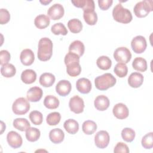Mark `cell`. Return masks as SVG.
I'll list each match as a JSON object with an SVG mask.
<instances>
[{
  "label": "cell",
  "instance_id": "cell-1",
  "mask_svg": "<svg viewBox=\"0 0 153 153\" xmlns=\"http://www.w3.org/2000/svg\"><path fill=\"white\" fill-rule=\"evenodd\" d=\"M79 57L73 53L69 52L66 54L64 59L66 66L68 74L72 77L78 76L81 72V67L79 64Z\"/></svg>",
  "mask_w": 153,
  "mask_h": 153
},
{
  "label": "cell",
  "instance_id": "cell-2",
  "mask_svg": "<svg viewBox=\"0 0 153 153\" xmlns=\"http://www.w3.org/2000/svg\"><path fill=\"white\" fill-rule=\"evenodd\" d=\"M53 42L50 39L47 37L41 38L38 42V59L43 62L50 60L53 54Z\"/></svg>",
  "mask_w": 153,
  "mask_h": 153
},
{
  "label": "cell",
  "instance_id": "cell-3",
  "mask_svg": "<svg viewBox=\"0 0 153 153\" xmlns=\"http://www.w3.org/2000/svg\"><path fill=\"white\" fill-rule=\"evenodd\" d=\"M112 16L116 22L123 24L130 23L133 19L130 11L123 7L121 4H118L114 7Z\"/></svg>",
  "mask_w": 153,
  "mask_h": 153
},
{
  "label": "cell",
  "instance_id": "cell-4",
  "mask_svg": "<svg viewBox=\"0 0 153 153\" xmlns=\"http://www.w3.org/2000/svg\"><path fill=\"white\" fill-rule=\"evenodd\" d=\"M117 82V79L111 74L105 73L98 76L94 79L95 86L97 89L104 91L113 87Z\"/></svg>",
  "mask_w": 153,
  "mask_h": 153
},
{
  "label": "cell",
  "instance_id": "cell-5",
  "mask_svg": "<svg viewBox=\"0 0 153 153\" xmlns=\"http://www.w3.org/2000/svg\"><path fill=\"white\" fill-rule=\"evenodd\" d=\"M153 1L152 0H145L137 2L133 8L135 16L139 18L145 17L153 10Z\"/></svg>",
  "mask_w": 153,
  "mask_h": 153
},
{
  "label": "cell",
  "instance_id": "cell-6",
  "mask_svg": "<svg viewBox=\"0 0 153 153\" xmlns=\"http://www.w3.org/2000/svg\"><path fill=\"white\" fill-rule=\"evenodd\" d=\"M30 109V104L29 100L25 97L17 98L13 103V112L18 115L26 114Z\"/></svg>",
  "mask_w": 153,
  "mask_h": 153
},
{
  "label": "cell",
  "instance_id": "cell-7",
  "mask_svg": "<svg viewBox=\"0 0 153 153\" xmlns=\"http://www.w3.org/2000/svg\"><path fill=\"white\" fill-rule=\"evenodd\" d=\"M114 58L118 63H127L131 59V54L130 50L125 47H121L117 48L114 53Z\"/></svg>",
  "mask_w": 153,
  "mask_h": 153
},
{
  "label": "cell",
  "instance_id": "cell-8",
  "mask_svg": "<svg viewBox=\"0 0 153 153\" xmlns=\"http://www.w3.org/2000/svg\"><path fill=\"white\" fill-rule=\"evenodd\" d=\"M131 47L133 51L136 54L143 53L147 47V43L145 37L141 35L134 37L131 41Z\"/></svg>",
  "mask_w": 153,
  "mask_h": 153
},
{
  "label": "cell",
  "instance_id": "cell-9",
  "mask_svg": "<svg viewBox=\"0 0 153 153\" xmlns=\"http://www.w3.org/2000/svg\"><path fill=\"white\" fill-rule=\"evenodd\" d=\"M110 137L109 133L105 130H100L94 136L96 146L100 149L105 148L109 145Z\"/></svg>",
  "mask_w": 153,
  "mask_h": 153
},
{
  "label": "cell",
  "instance_id": "cell-10",
  "mask_svg": "<svg viewBox=\"0 0 153 153\" xmlns=\"http://www.w3.org/2000/svg\"><path fill=\"white\" fill-rule=\"evenodd\" d=\"M69 106L71 111L75 114H81L84 111V102L81 97L76 95L70 99Z\"/></svg>",
  "mask_w": 153,
  "mask_h": 153
},
{
  "label": "cell",
  "instance_id": "cell-11",
  "mask_svg": "<svg viewBox=\"0 0 153 153\" xmlns=\"http://www.w3.org/2000/svg\"><path fill=\"white\" fill-rule=\"evenodd\" d=\"M65 13L64 8L62 5L60 4H54L52 6H51L48 11L47 14L48 16L54 20H59L61 19Z\"/></svg>",
  "mask_w": 153,
  "mask_h": 153
},
{
  "label": "cell",
  "instance_id": "cell-12",
  "mask_svg": "<svg viewBox=\"0 0 153 153\" xmlns=\"http://www.w3.org/2000/svg\"><path fill=\"white\" fill-rule=\"evenodd\" d=\"M7 140L8 145L14 149L20 148L23 143L22 136L16 131H10L7 135Z\"/></svg>",
  "mask_w": 153,
  "mask_h": 153
},
{
  "label": "cell",
  "instance_id": "cell-13",
  "mask_svg": "<svg viewBox=\"0 0 153 153\" xmlns=\"http://www.w3.org/2000/svg\"><path fill=\"white\" fill-rule=\"evenodd\" d=\"M114 115L118 119L123 120L128 117L129 111L127 106L123 103L116 104L112 109Z\"/></svg>",
  "mask_w": 153,
  "mask_h": 153
},
{
  "label": "cell",
  "instance_id": "cell-14",
  "mask_svg": "<svg viewBox=\"0 0 153 153\" xmlns=\"http://www.w3.org/2000/svg\"><path fill=\"white\" fill-rule=\"evenodd\" d=\"M72 89L71 82L65 79L60 80L58 82L56 86V91L57 93L60 96H66L68 95Z\"/></svg>",
  "mask_w": 153,
  "mask_h": 153
},
{
  "label": "cell",
  "instance_id": "cell-15",
  "mask_svg": "<svg viewBox=\"0 0 153 153\" xmlns=\"http://www.w3.org/2000/svg\"><path fill=\"white\" fill-rule=\"evenodd\" d=\"M43 95L42 90L39 87H32L27 92V99L31 102H36L41 100Z\"/></svg>",
  "mask_w": 153,
  "mask_h": 153
},
{
  "label": "cell",
  "instance_id": "cell-16",
  "mask_svg": "<svg viewBox=\"0 0 153 153\" xmlns=\"http://www.w3.org/2000/svg\"><path fill=\"white\" fill-rule=\"evenodd\" d=\"M76 88L79 93L82 94H88L90 92L91 89V82L87 78H79L76 82Z\"/></svg>",
  "mask_w": 153,
  "mask_h": 153
},
{
  "label": "cell",
  "instance_id": "cell-17",
  "mask_svg": "<svg viewBox=\"0 0 153 153\" xmlns=\"http://www.w3.org/2000/svg\"><path fill=\"white\" fill-rule=\"evenodd\" d=\"M20 59L22 63L25 66L31 65L35 60V55L33 52L29 48L23 50L20 55Z\"/></svg>",
  "mask_w": 153,
  "mask_h": 153
},
{
  "label": "cell",
  "instance_id": "cell-18",
  "mask_svg": "<svg viewBox=\"0 0 153 153\" xmlns=\"http://www.w3.org/2000/svg\"><path fill=\"white\" fill-rule=\"evenodd\" d=\"M143 76L139 72H133L128 78V84L132 88H138L143 82Z\"/></svg>",
  "mask_w": 153,
  "mask_h": 153
},
{
  "label": "cell",
  "instance_id": "cell-19",
  "mask_svg": "<svg viewBox=\"0 0 153 153\" xmlns=\"http://www.w3.org/2000/svg\"><path fill=\"white\" fill-rule=\"evenodd\" d=\"M110 102L108 97L105 95H99L94 100V105L98 111H103L106 110L109 106Z\"/></svg>",
  "mask_w": 153,
  "mask_h": 153
},
{
  "label": "cell",
  "instance_id": "cell-20",
  "mask_svg": "<svg viewBox=\"0 0 153 153\" xmlns=\"http://www.w3.org/2000/svg\"><path fill=\"white\" fill-rule=\"evenodd\" d=\"M65 137V133L62 130L59 128H53L49 133V139L53 143H61Z\"/></svg>",
  "mask_w": 153,
  "mask_h": 153
},
{
  "label": "cell",
  "instance_id": "cell-21",
  "mask_svg": "<svg viewBox=\"0 0 153 153\" xmlns=\"http://www.w3.org/2000/svg\"><path fill=\"white\" fill-rule=\"evenodd\" d=\"M85 51L84 44L79 40L73 41L69 47V52L77 54L79 57L82 56Z\"/></svg>",
  "mask_w": 153,
  "mask_h": 153
},
{
  "label": "cell",
  "instance_id": "cell-22",
  "mask_svg": "<svg viewBox=\"0 0 153 153\" xmlns=\"http://www.w3.org/2000/svg\"><path fill=\"white\" fill-rule=\"evenodd\" d=\"M56 78L53 74L49 72H45L41 74L39 81L41 85L44 87H50L53 85Z\"/></svg>",
  "mask_w": 153,
  "mask_h": 153
},
{
  "label": "cell",
  "instance_id": "cell-23",
  "mask_svg": "<svg viewBox=\"0 0 153 153\" xmlns=\"http://www.w3.org/2000/svg\"><path fill=\"white\" fill-rule=\"evenodd\" d=\"M21 79L26 84H32L36 79V74L32 69H26L21 74Z\"/></svg>",
  "mask_w": 153,
  "mask_h": 153
},
{
  "label": "cell",
  "instance_id": "cell-24",
  "mask_svg": "<svg viewBox=\"0 0 153 153\" xmlns=\"http://www.w3.org/2000/svg\"><path fill=\"white\" fill-rule=\"evenodd\" d=\"M83 18L85 23L88 25H94L97 21V16L94 10H86L84 11Z\"/></svg>",
  "mask_w": 153,
  "mask_h": 153
},
{
  "label": "cell",
  "instance_id": "cell-25",
  "mask_svg": "<svg viewBox=\"0 0 153 153\" xmlns=\"http://www.w3.org/2000/svg\"><path fill=\"white\" fill-rule=\"evenodd\" d=\"M63 127L65 130L71 134L76 133L79 130V124L74 119H68L66 120L63 124Z\"/></svg>",
  "mask_w": 153,
  "mask_h": 153
},
{
  "label": "cell",
  "instance_id": "cell-26",
  "mask_svg": "<svg viewBox=\"0 0 153 153\" xmlns=\"http://www.w3.org/2000/svg\"><path fill=\"white\" fill-rule=\"evenodd\" d=\"M50 23V18L44 14H39L37 16L34 20V24L35 26L39 29L46 28L49 26Z\"/></svg>",
  "mask_w": 153,
  "mask_h": 153
},
{
  "label": "cell",
  "instance_id": "cell-27",
  "mask_svg": "<svg viewBox=\"0 0 153 153\" xmlns=\"http://www.w3.org/2000/svg\"><path fill=\"white\" fill-rule=\"evenodd\" d=\"M13 124L15 128L21 131H26L30 127L29 121L24 118H16L14 120Z\"/></svg>",
  "mask_w": 153,
  "mask_h": 153
},
{
  "label": "cell",
  "instance_id": "cell-28",
  "mask_svg": "<svg viewBox=\"0 0 153 153\" xmlns=\"http://www.w3.org/2000/svg\"><path fill=\"white\" fill-rule=\"evenodd\" d=\"M132 66L136 71L143 72L147 69L146 60L140 57H136L132 62Z\"/></svg>",
  "mask_w": 153,
  "mask_h": 153
},
{
  "label": "cell",
  "instance_id": "cell-29",
  "mask_svg": "<svg viewBox=\"0 0 153 153\" xmlns=\"http://www.w3.org/2000/svg\"><path fill=\"white\" fill-rule=\"evenodd\" d=\"M68 27L72 33H78L82 30V24L79 19H73L68 21Z\"/></svg>",
  "mask_w": 153,
  "mask_h": 153
},
{
  "label": "cell",
  "instance_id": "cell-30",
  "mask_svg": "<svg viewBox=\"0 0 153 153\" xmlns=\"http://www.w3.org/2000/svg\"><path fill=\"white\" fill-rule=\"evenodd\" d=\"M1 73L5 78H11L15 75L16 69L13 64L7 63L1 66Z\"/></svg>",
  "mask_w": 153,
  "mask_h": 153
},
{
  "label": "cell",
  "instance_id": "cell-31",
  "mask_svg": "<svg viewBox=\"0 0 153 153\" xmlns=\"http://www.w3.org/2000/svg\"><path fill=\"white\" fill-rule=\"evenodd\" d=\"M59 99L53 95L45 96L44 100V105L50 109H56L59 106Z\"/></svg>",
  "mask_w": 153,
  "mask_h": 153
},
{
  "label": "cell",
  "instance_id": "cell-32",
  "mask_svg": "<svg viewBox=\"0 0 153 153\" xmlns=\"http://www.w3.org/2000/svg\"><path fill=\"white\" fill-rule=\"evenodd\" d=\"M96 65L99 69L106 71L111 68L112 65V61L108 56H102L97 59Z\"/></svg>",
  "mask_w": 153,
  "mask_h": 153
},
{
  "label": "cell",
  "instance_id": "cell-33",
  "mask_svg": "<svg viewBox=\"0 0 153 153\" xmlns=\"http://www.w3.org/2000/svg\"><path fill=\"white\" fill-rule=\"evenodd\" d=\"M26 137L29 142H33L37 141L41 135V132L39 129L35 127H30L26 131Z\"/></svg>",
  "mask_w": 153,
  "mask_h": 153
},
{
  "label": "cell",
  "instance_id": "cell-34",
  "mask_svg": "<svg viewBox=\"0 0 153 153\" xmlns=\"http://www.w3.org/2000/svg\"><path fill=\"white\" fill-rule=\"evenodd\" d=\"M82 130L83 132L87 135L92 134L97 130V124L94 121L91 120L85 121L82 123Z\"/></svg>",
  "mask_w": 153,
  "mask_h": 153
},
{
  "label": "cell",
  "instance_id": "cell-35",
  "mask_svg": "<svg viewBox=\"0 0 153 153\" xmlns=\"http://www.w3.org/2000/svg\"><path fill=\"white\" fill-rule=\"evenodd\" d=\"M115 74L120 78L125 77L128 73V68L125 63H118L114 67Z\"/></svg>",
  "mask_w": 153,
  "mask_h": 153
},
{
  "label": "cell",
  "instance_id": "cell-36",
  "mask_svg": "<svg viewBox=\"0 0 153 153\" xmlns=\"http://www.w3.org/2000/svg\"><path fill=\"white\" fill-rule=\"evenodd\" d=\"M51 31L56 35H66L68 33V30L62 23H57L54 24L51 27Z\"/></svg>",
  "mask_w": 153,
  "mask_h": 153
},
{
  "label": "cell",
  "instance_id": "cell-37",
  "mask_svg": "<svg viewBox=\"0 0 153 153\" xmlns=\"http://www.w3.org/2000/svg\"><path fill=\"white\" fill-rule=\"evenodd\" d=\"M60 120V114L57 112H53L47 116L46 122L49 126H56L59 123Z\"/></svg>",
  "mask_w": 153,
  "mask_h": 153
},
{
  "label": "cell",
  "instance_id": "cell-38",
  "mask_svg": "<svg viewBox=\"0 0 153 153\" xmlns=\"http://www.w3.org/2000/svg\"><path fill=\"white\" fill-rule=\"evenodd\" d=\"M135 135V131L131 128L126 127L121 131V137L127 142H131L134 139Z\"/></svg>",
  "mask_w": 153,
  "mask_h": 153
},
{
  "label": "cell",
  "instance_id": "cell-39",
  "mask_svg": "<svg viewBox=\"0 0 153 153\" xmlns=\"http://www.w3.org/2000/svg\"><path fill=\"white\" fill-rule=\"evenodd\" d=\"M31 122L35 125H40L43 121V116L41 112L38 111H32L29 115Z\"/></svg>",
  "mask_w": 153,
  "mask_h": 153
},
{
  "label": "cell",
  "instance_id": "cell-40",
  "mask_svg": "<svg viewBox=\"0 0 153 153\" xmlns=\"http://www.w3.org/2000/svg\"><path fill=\"white\" fill-rule=\"evenodd\" d=\"M141 143L145 149H151L153 147V133L149 132L146 134L142 137Z\"/></svg>",
  "mask_w": 153,
  "mask_h": 153
},
{
  "label": "cell",
  "instance_id": "cell-41",
  "mask_svg": "<svg viewBox=\"0 0 153 153\" xmlns=\"http://www.w3.org/2000/svg\"><path fill=\"white\" fill-rule=\"evenodd\" d=\"M10 20V14L7 9L1 8L0 10V23L4 25L7 23Z\"/></svg>",
  "mask_w": 153,
  "mask_h": 153
},
{
  "label": "cell",
  "instance_id": "cell-42",
  "mask_svg": "<svg viewBox=\"0 0 153 153\" xmlns=\"http://www.w3.org/2000/svg\"><path fill=\"white\" fill-rule=\"evenodd\" d=\"M114 152L115 153H128L130 152L128 146L123 142H118L115 145Z\"/></svg>",
  "mask_w": 153,
  "mask_h": 153
},
{
  "label": "cell",
  "instance_id": "cell-43",
  "mask_svg": "<svg viewBox=\"0 0 153 153\" xmlns=\"http://www.w3.org/2000/svg\"><path fill=\"white\" fill-rule=\"evenodd\" d=\"M10 54L7 50H1L0 51V65L1 66L8 63L10 60Z\"/></svg>",
  "mask_w": 153,
  "mask_h": 153
},
{
  "label": "cell",
  "instance_id": "cell-44",
  "mask_svg": "<svg viewBox=\"0 0 153 153\" xmlns=\"http://www.w3.org/2000/svg\"><path fill=\"white\" fill-rule=\"evenodd\" d=\"M113 3L112 0H99L98 4L102 10H107L110 8Z\"/></svg>",
  "mask_w": 153,
  "mask_h": 153
},
{
  "label": "cell",
  "instance_id": "cell-45",
  "mask_svg": "<svg viewBox=\"0 0 153 153\" xmlns=\"http://www.w3.org/2000/svg\"><path fill=\"white\" fill-rule=\"evenodd\" d=\"M71 2L73 5L77 7V8H83L85 5L86 0H75V1H71Z\"/></svg>",
  "mask_w": 153,
  "mask_h": 153
},
{
  "label": "cell",
  "instance_id": "cell-46",
  "mask_svg": "<svg viewBox=\"0 0 153 153\" xmlns=\"http://www.w3.org/2000/svg\"><path fill=\"white\" fill-rule=\"evenodd\" d=\"M42 5H48L49 3H50L51 2V0H44V1H39Z\"/></svg>",
  "mask_w": 153,
  "mask_h": 153
},
{
  "label": "cell",
  "instance_id": "cell-47",
  "mask_svg": "<svg viewBox=\"0 0 153 153\" xmlns=\"http://www.w3.org/2000/svg\"><path fill=\"white\" fill-rule=\"evenodd\" d=\"M1 134H2L4 130H5V124L2 121H1Z\"/></svg>",
  "mask_w": 153,
  "mask_h": 153
}]
</instances>
